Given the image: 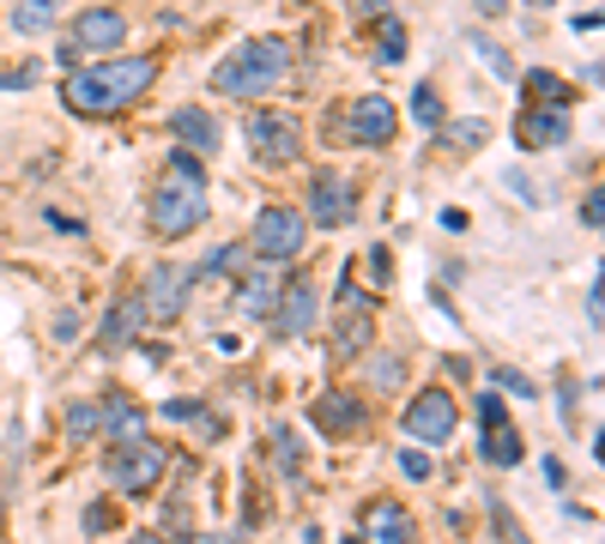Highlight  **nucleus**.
I'll use <instances>...</instances> for the list:
<instances>
[{
    "instance_id": "nucleus-40",
    "label": "nucleus",
    "mask_w": 605,
    "mask_h": 544,
    "mask_svg": "<svg viewBox=\"0 0 605 544\" xmlns=\"http://www.w3.org/2000/svg\"><path fill=\"white\" fill-rule=\"evenodd\" d=\"M539 472H545V484H551V490L570 484V478H563V460H539Z\"/></svg>"
},
{
    "instance_id": "nucleus-18",
    "label": "nucleus",
    "mask_w": 605,
    "mask_h": 544,
    "mask_svg": "<svg viewBox=\"0 0 605 544\" xmlns=\"http://www.w3.org/2000/svg\"><path fill=\"white\" fill-rule=\"evenodd\" d=\"M570 139V109H526L521 115V146H563Z\"/></svg>"
},
{
    "instance_id": "nucleus-25",
    "label": "nucleus",
    "mask_w": 605,
    "mask_h": 544,
    "mask_svg": "<svg viewBox=\"0 0 605 544\" xmlns=\"http://www.w3.org/2000/svg\"><path fill=\"white\" fill-rule=\"evenodd\" d=\"M411 115H418V127H442V97H436V85L411 91Z\"/></svg>"
},
{
    "instance_id": "nucleus-17",
    "label": "nucleus",
    "mask_w": 605,
    "mask_h": 544,
    "mask_svg": "<svg viewBox=\"0 0 605 544\" xmlns=\"http://www.w3.org/2000/svg\"><path fill=\"white\" fill-rule=\"evenodd\" d=\"M364 544H418V533H411V514L400 509V502H376L364 521Z\"/></svg>"
},
{
    "instance_id": "nucleus-43",
    "label": "nucleus",
    "mask_w": 605,
    "mask_h": 544,
    "mask_svg": "<svg viewBox=\"0 0 605 544\" xmlns=\"http://www.w3.org/2000/svg\"><path fill=\"white\" fill-rule=\"evenodd\" d=\"M472 7H479V12H484V19H497V12H503V7H509V0H472Z\"/></svg>"
},
{
    "instance_id": "nucleus-28",
    "label": "nucleus",
    "mask_w": 605,
    "mask_h": 544,
    "mask_svg": "<svg viewBox=\"0 0 605 544\" xmlns=\"http://www.w3.org/2000/svg\"><path fill=\"white\" fill-rule=\"evenodd\" d=\"M369 381H376L382 394H394V387L406 381V363L400 357H376V363H369Z\"/></svg>"
},
{
    "instance_id": "nucleus-4",
    "label": "nucleus",
    "mask_w": 605,
    "mask_h": 544,
    "mask_svg": "<svg viewBox=\"0 0 605 544\" xmlns=\"http://www.w3.org/2000/svg\"><path fill=\"white\" fill-rule=\"evenodd\" d=\"M303 242H309V218L298 206H261V212H254L249 249L261 254V261H298Z\"/></svg>"
},
{
    "instance_id": "nucleus-27",
    "label": "nucleus",
    "mask_w": 605,
    "mask_h": 544,
    "mask_svg": "<svg viewBox=\"0 0 605 544\" xmlns=\"http://www.w3.org/2000/svg\"><path fill=\"white\" fill-rule=\"evenodd\" d=\"M273 453H279V465H285L291 478L303 472V442H298V436H291V430H273Z\"/></svg>"
},
{
    "instance_id": "nucleus-31",
    "label": "nucleus",
    "mask_w": 605,
    "mask_h": 544,
    "mask_svg": "<svg viewBox=\"0 0 605 544\" xmlns=\"http://www.w3.org/2000/svg\"><path fill=\"white\" fill-rule=\"evenodd\" d=\"M67 436H73V442L97 436V406H67Z\"/></svg>"
},
{
    "instance_id": "nucleus-8",
    "label": "nucleus",
    "mask_w": 605,
    "mask_h": 544,
    "mask_svg": "<svg viewBox=\"0 0 605 544\" xmlns=\"http://www.w3.org/2000/svg\"><path fill=\"white\" fill-rule=\"evenodd\" d=\"M188 284H195V272H188V266H176V261L152 266V272H146V291H139L146 315H152V321H176V315L188 308Z\"/></svg>"
},
{
    "instance_id": "nucleus-30",
    "label": "nucleus",
    "mask_w": 605,
    "mask_h": 544,
    "mask_svg": "<svg viewBox=\"0 0 605 544\" xmlns=\"http://www.w3.org/2000/svg\"><path fill=\"white\" fill-rule=\"evenodd\" d=\"M491 381L503 387V394H521V399L539 394V381H533V375H521V369H491Z\"/></svg>"
},
{
    "instance_id": "nucleus-2",
    "label": "nucleus",
    "mask_w": 605,
    "mask_h": 544,
    "mask_svg": "<svg viewBox=\"0 0 605 544\" xmlns=\"http://www.w3.org/2000/svg\"><path fill=\"white\" fill-rule=\"evenodd\" d=\"M146 224L158 230L164 242L188 237L195 224H206V170H200L195 151H182V146L170 151V170H164V181L152 188V200H146Z\"/></svg>"
},
{
    "instance_id": "nucleus-6",
    "label": "nucleus",
    "mask_w": 605,
    "mask_h": 544,
    "mask_svg": "<svg viewBox=\"0 0 605 544\" xmlns=\"http://www.w3.org/2000/svg\"><path fill=\"white\" fill-rule=\"evenodd\" d=\"M242 139H249V151L261 164H291L303 146V127H298V115H285V109H254L249 122H242Z\"/></svg>"
},
{
    "instance_id": "nucleus-22",
    "label": "nucleus",
    "mask_w": 605,
    "mask_h": 544,
    "mask_svg": "<svg viewBox=\"0 0 605 544\" xmlns=\"http://www.w3.org/2000/svg\"><path fill=\"white\" fill-rule=\"evenodd\" d=\"M55 19H61V0H24V7L12 12V31L36 36V31H49Z\"/></svg>"
},
{
    "instance_id": "nucleus-13",
    "label": "nucleus",
    "mask_w": 605,
    "mask_h": 544,
    "mask_svg": "<svg viewBox=\"0 0 605 544\" xmlns=\"http://www.w3.org/2000/svg\"><path fill=\"white\" fill-rule=\"evenodd\" d=\"M309 212H315V224H327V230L352 224V218H357V193H352V181H340V176H315V181H309Z\"/></svg>"
},
{
    "instance_id": "nucleus-39",
    "label": "nucleus",
    "mask_w": 605,
    "mask_h": 544,
    "mask_svg": "<svg viewBox=\"0 0 605 544\" xmlns=\"http://www.w3.org/2000/svg\"><path fill=\"white\" fill-rule=\"evenodd\" d=\"M599 308H605V296H599V279L587 284V327H599Z\"/></svg>"
},
{
    "instance_id": "nucleus-35",
    "label": "nucleus",
    "mask_w": 605,
    "mask_h": 544,
    "mask_svg": "<svg viewBox=\"0 0 605 544\" xmlns=\"http://www.w3.org/2000/svg\"><path fill=\"white\" fill-rule=\"evenodd\" d=\"M582 218H587V230H599V224H605V193H599V188H587V200H582Z\"/></svg>"
},
{
    "instance_id": "nucleus-1",
    "label": "nucleus",
    "mask_w": 605,
    "mask_h": 544,
    "mask_svg": "<svg viewBox=\"0 0 605 544\" xmlns=\"http://www.w3.org/2000/svg\"><path fill=\"white\" fill-rule=\"evenodd\" d=\"M158 80V61L152 55H122V61H92L67 80V109L80 115H122L127 103H139Z\"/></svg>"
},
{
    "instance_id": "nucleus-10",
    "label": "nucleus",
    "mask_w": 605,
    "mask_h": 544,
    "mask_svg": "<svg viewBox=\"0 0 605 544\" xmlns=\"http://www.w3.org/2000/svg\"><path fill=\"white\" fill-rule=\"evenodd\" d=\"M479 423H484V442H479V453L491 465H521V436H514V423H509V411H503V399L497 394H479Z\"/></svg>"
},
{
    "instance_id": "nucleus-11",
    "label": "nucleus",
    "mask_w": 605,
    "mask_h": 544,
    "mask_svg": "<svg viewBox=\"0 0 605 544\" xmlns=\"http://www.w3.org/2000/svg\"><path fill=\"white\" fill-rule=\"evenodd\" d=\"M115 43H127V19L115 7H92V12H80L73 19V55H103V49H115Z\"/></svg>"
},
{
    "instance_id": "nucleus-9",
    "label": "nucleus",
    "mask_w": 605,
    "mask_h": 544,
    "mask_svg": "<svg viewBox=\"0 0 605 544\" xmlns=\"http://www.w3.org/2000/svg\"><path fill=\"white\" fill-rule=\"evenodd\" d=\"M309 418H315V430L321 436H364L369 430V406L357 394H345V387H333V394H321L315 406H309Z\"/></svg>"
},
{
    "instance_id": "nucleus-33",
    "label": "nucleus",
    "mask_w": 605,
    "mask_h": 544,
    "mask_svg": "<svg viewBox=\"0 0 605 544\" xmlns=\"http://www.w3.org/2000/svg\"><path fill=\"white\" fill-rule=\"evenodd\" d=\"M237 254H242V249H212V254H206V261H200V266H188V272H195V284H200V279H206V272H225L230 261H237Z\"/></svg>"
},
{
    "instance_id": "nucleus-14",
    "label": "nucleus",
    "mask_w": 605,
    "mask_h": 544,
    "mask_svg": "<svg viewBox=\"0 0 605 544\" xmlns=\"http://www.w3.org/2000/svg\"><path fill=\"white\" fill-rule=\"evenodd\" d=\"M309 327H315V284H279L273 333H279V339H303Z\"/></svg>"
},
{
    "instance_id": "nucleus-3",
    "label": "nucleus",
    "mask_w": 605,
    "mask_h": 544,
    "mask_svg": "<svg viewBox=\"0 0 605 544\" xmlns=\"http://www.w3.org/2000/svg\"><path fill=\"white\" fill-rule=\"evenodd\" d=\"M291 61H298V55H291L285 36H254V43H237L212 67V91H225V97H267V91L285 85Z\"/></svg>"
},
{
    "instance_id": "nucleus-34",
    "label": "nucleus",
    "mask_w": 605,
    "mask_h": 544,
    "mask_svg": "<svg viewBox=\"0 0 605 544\" xmlns=\"http://www.w3.org/2000/svg\"><path fill=\"white\" fill-rule=\"evenodd\" d=\"M400 472L424 484V478H430V453H424V448H406V453H400Z\"/></svg>"
},
{
    "instance_id": "nucleus-7",
    "label": "nucleus",
    "mask_w": 605,
    "mask_h": 544,
    "mask_svg": "<svg viewBox=\"0 0 605 544\" xmlns=\"http://www.w3.org/2000/svg\"><path fill=\"white\" fill-rule=\"evenodd\" d=\"M455 423H460L455 394H442V387H424V394L406 406V423H400V430L411 436V442H424V448H442L448 436H455Z\"/></svg>"
},
{
    "instance_id": "nucleus-16",
    "label": "nucleus",
    "mask_w": 605,
    "mask_h": 544,
    "mask_svg": "<svg viewBox=\"0 0 605 544\" xmlns=\"http://www.w3.org/2000/svg\"><path fill=\"white\" fill-rule=\"evenodd\" d=\"M97 430L109 436L115 448H122V442H146V411H139L127 394H103V406H97Z\"/></svg>"
},
{
    "instance_id": "nucleus-21",
    "label": "nucleus",
    "mask_w": 605,
    "mask_h": 544,
    "mask_svg": "<svg viewBox=\"0 0 605 544\" xmlns=\"http://www.w3.org/2000/svg\"><path fill=\"white\" fill-rule=\"evenodd\" d=\"M526 91H533V109H570L575 103V91H570V80H557V73H526Z\"/></svg>"
},
{
    "instance_id": "nucleus-41",
    "label": "nucleus",
    "mask_w": 605,
    "mask_h": 544,
    "mask_svg": "<svg viewBox=\"0 0 605 544\" xmlns=\"http://www.w3.org/2000/svg\"><path fill=\"white\" fill-rule=\"evenodd\" d=\"M369 266H376V279H382V284L394 279V261H388V249H369Z\"/></svg>"
},
{
    "instance_id": "nucleus-26",
    "label": "nucleus",
    "mask_w": 605,
    "mask_h": 544,
    "mask_svg": "<svg viewBox=\"0 0 605 544\" xmlns=\"http://www.w3.org/2000/svg\"><path fill=\"white\" fill-rule=\"evenodd\" d=\"M479 139H491V127H484L479 115H467V122H455V127H448V146H455V151H472Z\"/></svg>"
},
{
    "instance_id": "nucleus-37",
    "label": "nucleus",
    "mask_w": 605,
    "mask_h": 544,
    "mask_svg": "<svg viewBox=\"0 0 605 544\" xmlns=\"http://www.w3.org/2000/svg\"><path fill=\"white\" fill-rule=\"evenodd\" d=\"M164 418H176V423H188V418H206V411L195 406V399H170V406H164Z\"/></svg>"
},
{
    "instance_id": "nucleus-45",
    "label": "nucleus",
    "mask_w": 605,
    "mask_h": 544,
    "mask_svg": "<svg viewBox=\"0 0 605 544\" xmlns=\"http://www.w3.org/2000/svg\"><path fill=\"white\" fill-rule=\"evenodd\" d=\"M345 544H364V538H345Z\"/></svg>"
},
{
    "instance_id": "nucleus-44",
    "label": "nucleus",
    "mask_w": 605,
    "mask_h": 544,
    "mask_svg": "<svg viewBox=\"0 0 605 544\" xmlns=\"http://www.w3.org/2000/svg\"><path fill=\"white\" fill-rule=\"evenodd\" d=\"M127 544H170V538H158V533H134Z\"/></svg>"
},
{
    "instance_id": "nucleus-24",
    "label": "nucleus",
    "mask_w": 605,
    "mask_h": 544,
    "mask_svg": "<svg viewBox=\"0 0 605 544\" xmlns=\"http://www.w3.org/2000/svg\"><path fill=\"white\" fill-rule=\"evenodd\" d=\"M376 61H388V67H400V61H406V24L400 19H388L376 31Z\"/></svg>"
},
{
    "instance_id": "nucleus-23",
    "label": "nucleus",
    "mask_w": 605,
    "mask_h": 544,
    "mask_svg": "<svg viewBox=\"0 0 605 544\" xmlns=\"http://www.w3.org/2000/svg\"><path fill=\"white\" fill-rule=\"evenodd\" d=\"M369 345V308H352V315H345V327H340V339H333V352H340V363L345 357H357Z\"/></svg>"
},
{
    "instance_id": "nucleus-19",
    "label": "nucleus",
    "mask_w": 605,
    "mask_h": 544,
    "mask_svg": "<svg viewBox=\"0 0 605 544\" xmlns=\"http://www.w3.org/2000/svg\"><path fill=\"white\" fill-rule=\"evenodd\" d=\"M170 134L182 139V151L195 146V151H218V122L206 109H195V103H182V109L170 115Z\"/></svg>"
},
{
    "instance_id": "nucleus-20",
    "label": "nucleus",
    "mask_w": 605,
    "mask_h": 544,
    "mask_svg": "<svg viewBox=\"0 0 605 544\" xmlns=\"http://www.w3.org/2000/svg\"><path fill=\"white\" fill-rule=\"evenodd\" d=\"M273 303H279V279H267V272L237 279V308L242 315H273Z\"/></svg>"
},
{
    "instance_id": "nucleus-15",
    "label": "nucleus",
    "mask_w": 605,
    "mask_h": 544,
    "mask_svg": "<svg viewBox=\"0 0 605 544\" xmlns=\"http://www.w3.org/2000/svg\"><path fill=\"white\" fill-rule=\"evenodd\" d=\"M139 327H146V303H139V296H115V303H109V315L97 321L103 352H127V345L139 339Z\"/></svg>"
},
{
    "instance_id": "nucleus-36",
    "label": "nucleus",
    "mask_w": 605,
    "mask_h": 544,
    "mask_svg": "<svg viewBox=\"0 0 605 544\" xmlns=\"http://www.w3.org/2000/svg\"><path fill=\"white\" fill-rule=\"evenodd\" d=\"M109 526H115V514L103 509V502H92V509H85V533L97 538V533H109Z\"/></svg>"
},
{
    "instance_id": "nucleus-12",
    "label": "nucleus",
    "mask_w": 605,
    "mask_h": 544,
    "mask_svg": "<svg viewBox=\"0 0 605 544\" xmlns=\"http://www.w3.org/2000/svg\"><path fill=\"white\" fill-rule=\"evenodd\" d=\"M394 122H400V115H394V103L369 91V97L352 103V115H345V134H352L357 146H388V139H394Z\"/></svg>"
},
{
    "instance_id": "nucleus-42",
    "label": "nucleus",
    "mask_w": 605,
    "mask_h": 544,
    "mask_svg": "<svg viewBox=\"0 0 605 544\" xmlns=\"http://www.w3.org/2000/svg\"><path fill=\"white\" fill-rule=\"evenodd\" d=\"M49 224L67 230V237H85V224H80V218H67V212H49Z\"/></svg>"
},
{
    "instance_id": "nucleus-5",
    "label": "nucleus",
    "mask_w": 605,
    "mask_h": 544,
    "mask_svg": "<svg viewBox=\"0 0 605 544\" xmlns=\"http://www.w3.org/2000/svg\"><path fill=\"white\" fill-rule=\"evenodd\" d=\"M164 453L158 442H122V448H109V460H103V478H109L122 496H146L152 484L164 478Z\"/></svg>"
},
{
    "instance_id": "nucleus-38",
    "label": "nucleus",
    "mask_w": 605,
    "mask_h": 544,
    "mask_svg": "<svg viewBox=\"0 0 605 544\" xmlns=\"http://www.w3.org/2000/svg\"><path fill=\"white\" fill-rule=\"evenodd\" d=\"M55 339H61V345L80 339V315H61V321H55Z\"/></svg>"
},
{
    "instance_id": "nucleus-29",
    "label": "nucleus",
    "mask_w": 605,
    "mask_h": 544,
    "mask_svg": "<svg viewBox=\"0 0 605 544\" xmlns=\"http://www.w3.org/2000/svg\"><path fill=\"white\" fill-rule=\"evenodd\" d=\"M472 55H479L484 67L497 73V80H514V61H509V55H503V49H497V43H484V36H472Z\"/></svg>"
},
{
    "instance_id": "nucleus-32",
    "label": "nucleus",
    "mask_w": 605,
    "mask_h": 544,
    "mask_svg": "<svg viewBox=\"0 0 605 544\" xmlns=\"http://www.w3.org/2000/svg\"><path fill=\"white\" fill-rule=\"evenodd\" d=\"M36 80H43V61H24V67L0 73V91H19V85H36Z\"/></svg>"
}]
</instances>
